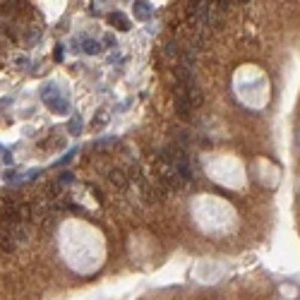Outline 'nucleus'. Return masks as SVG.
<instances>
[{"label": "nucleus", "instance_id": "nucleus-1", "mask_svg": "<svg viewBox=\"0 0 300 300\" xmlns=\"http://www.w3.org/2000/svg\"><path fill=\"white\" fill-rule=\"evenodd\" d=\"M22 240H24V231H22V226H3V240H0V250H3V255L15 252V250L22 245Z\"/></svg>", "mask_w": 300, "mask_h": 300}, {"label": "nucleus", "instance_id": "nucleus-2", "mask_svg": "<svg viewBox=\"0 0 300 300\" xmlns=\"http://www.w3.org/2000/svg\"><path fill=\"white\" fill-rule=\"evenodd\" d=\"M106 20H108V24H113V27L120 29V32H128L130 29V20L125 17V15H120V12H111Z\"/></svg>", "mask_w": 300, "mask_h": 300}, {"label": "nucleus", "instance_id": "nucleus-3", "mask_svg": "<svg viewBox=\"0 0 300 300\" xmlns=\"http://www.w3.org/2000/svg\"><path fill=\"white\" fill-rule=\"evenodd\" d=\"M111 182H113V185H116V187H120V190H125V187H128V173L125 171H118V168H116V171H111Z\"/></svg>", "mask_w": 300, "mask_h": 300}, {"label": "nucleus", "instance_id": "nucleus-4", "mask_svg": "<svg viewBox=\"0 0 300 300\" xmlns=\"http://www.w3.org/2000/svg\"><path fill=\"white\" fill-rule=\"evenodd\" d=\"M82 51H84V53H89V55H94V53H98V51H101V43L94 41V39H84V43H82Z\"/></svg>", "mask_w": 300, "mask_h": 300}, {"label": "nucleus", "instance_id": "nucleus-5", "mask_svg": "<svg viewBox=\"0 0 300 300\" xmlns=\"http://www.w3.org/2000/svg\"><path fill=\"white\" fill-rule=\"evenodd\" d=\"M135 10H137V17H142V20H144V17H149V5H147V3H137V8H135Z\"/></svg>", "mask_w": 300, "mask_h": 300}, {"label": "nucleus", "instance_id": "nucleus-6", "mask_svg": "<svg viewBox=\"0 0 300 300\" xmlns=\"http://www.w3.org/2000/svg\"><path fill=\"white\" fill-rule=\"evenodd\" d=\"M3 161H5V163H10V151H5V149H3Z\"/></svg>", "mask_w": 300, "mask_h": 300}]
</instances>
